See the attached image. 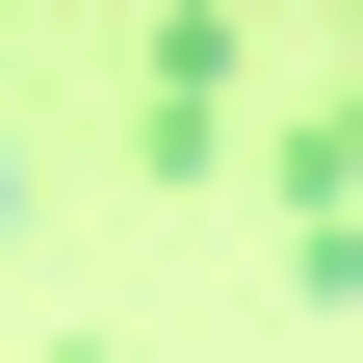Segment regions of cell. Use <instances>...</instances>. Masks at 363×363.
<instances>
[{
  "label": "cell",
  "mask_w": 363,
  "mask_h": 363,
  "mask_svg": "<svg viewBox=\"0 0 363 363\" xmlns=\"http://www.w3.org/2000/svg\"><path fill=\"white\" fill-rule=\"evenodd\" d=\"M130 78H156V104H130V182H156V208H208V182H234V130H259V52L208 26V0H156V26H130Z\"/></svg>",
  "instance_id": "obj_1"
},
{
  "label": "cell",
  "mask_w": 363,
  "mask_h": 363,
  "mask_svg": "<svg viewBox=\"0 0 363 363\" xmlns=\"http://www.w3.org/2000/svg\"><path fill=\"white\" fill-rule=\"evenodd\" d=\"M259 182H286V286L363 311V104H286V130H259Z\"/></svg>",
  "instance_id": "obj_2"
},
{
  "label": "cell",
  "mask_w": 363,
  "mask_h": 363,
  "mask_svg": "<svg viewBox=\"0 0 363 363\" xmlns=\"http://www.w3.org/2000/svg\"><path fill=\"white\" fill-rule=\"evenodd\" d=\"M26 363H130V337H26Z\"/></svg>",
  "instance_id": "obj_3"
}]
</instances>
